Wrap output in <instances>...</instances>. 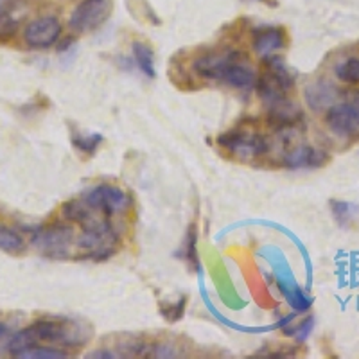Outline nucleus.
<instances>
[{"label":"nucleus","instance_id":"1","mask_svg":"<svg viewBox=\"0 0 359 359\" xmlns=\"http://www.w3.org/2000/svg\"><path fill=\"white\" fill-rule=\"evenodd\" d=\"M194 70L201 78L221 81L232 88L246 90L257 83L248 57L239 50L203 54L194 62Z\"/></svg>","mask_w":359,"mask_h":359},{"label":"nucleus","instance_id":"2","mask_svg":"<svg viewBox=\"0 0 359 359\" xmlns=\"http://www.w3.org/2000/svg\"><path fill=\"white\" fill-rule=\"evenodd\" d=\"M85 341L86 334H83L78 323L67 320H38L33 325L13 336L9 341V352L17 355L40 343H60L74 347V345H83Z\"/></svg>","mask_w":359,"mask_h":359},{"label":"nucleus","instance_id":"3","mask_svg":"<svg viewBox=\"0 0 359 359\" xmlns=\"http://www.w3.org/2000/svg\"><path fill=\"white\" fill-rule=\"evenodd\" d=\"M264 70L257 79V90L262 99L268 102L286 99L290 90H293L294 76L280 57H264Z\"/></svg>","mask_w":359,"mask_h":359},{"label":"nucleus","instance_id":"4","mask_svg":"<svg viewBox=\"0 0 359 359\" xmlns=\"http://www.w3.org/2000/svg\"><path fill=\"white\" fill-rule=\"evenodd\" d=\"M217 144L224 151L232 153L233 156L241 160H253L266 155L269 149L268 139L257 133L252 128H236L229 133L221 135Z\"/></svg>","mask_w":359,"mask_h":359},{"label":"nucleus","instance_id":"5","mask_svg":"<svg viewBox=\"0 0 359 359\" xmlns=\"http://www.w3.org/2000/svg\"><path fill=\"white\" fill-rule=\"evenodd\" d=\"M34 248L50 259L69 257L74 241V230L69 224H50L34 230L31 237Z\"/></svg>","mask_w":359,"mask_h":359},{"label":"nucleus","instance_id":"6","mask_svg":"<svg viewBox=\"0 0 359 359\" xmlns=\"http://www.w3.org/2000/svg\"><path fill=\"white\" fill-rule=\"evenodd\" d=\"M327 126L339 137L359 133V90H352L341 102L332 104L327 111Z\"/></svg>","mask_w":359,"mask_h":359},{"label":"nucleus","instance_id":"7","mask_svg":"<svg viewBox=\"0 0 359 359\" xmlns=\"http://www.w3.org/2000/svg\"><path fill=\"white\" fill-rule=\"evenodd\" d=\"M81 198L94 210H97L102 216H107L108 219L115 214L124 212L130 207V196L126 192L110 184L95 185L90 191H86Z\"/></svg>","mask_w":359,"mask_h":359},{"label":"nucleus","instance_id":"8","mask_svg":"<svg viewBox=\"0 0 359 359\" xmlns=\"http://www.w3.org/2000/svg\"><path fill=\"white\" fill-rule=\"evenodd\" d=\"M111 15V0H83L70 15L69 25L76 33H92Z\"/></svg>","mask_w":359,"mask_h":359},{"label":"nucleus","instance_id":"9","mask_svg":"<svg viewBox=\"0 0 359 359\" xmlns=\"http://www.w3.org/2000/svg\"><path fill=\"white\" fill-rule=\"evenodd\" d=\"M62 34V24L56 17H41L25 27V43L33 49H49Z\"/></svg>","mask_w":359,"mask_h":359},{"label":"nucleus","instance_id":"10","mask_svg":"<svg viewBox=\"0 0 359 359\" xmlns=\"http://www.w3.org/2000/svg\"><path fill=\"white\" fill-rule=\"evenodd\" d=\"M269 115L268 123L275 128L277 131L284 133V131H291L302 124L304 115L302 110L291 102L290 99H280V101L269 102Z\"/></svg>","mask_w":359,"mask_h":359},{"label":"nucleus","instance_id":"11","mask_svg":"<svg viewBox=\"0 0 359 359\" xmlns=\"http://www.w3.org/2000/svg\"><path fill=\"white\" fill-rule=\"evenodd\" d=\"M329 162V155L311 146H294L284 155V163L290 169H314Z\"/></svg>","mask_w":359,"mask_h":359},{"label":"nucleus","instance_id":"12","mask_svg":"<svg viewBox=\"0 0 359 359\" xmlns=\"http://www.w3.org/2000/svg\"><path fill=\"white\" fill-rule=\"evenodd\" d=\"M284 47H286V34L280 27H259L253 33V50L259 56H273Z\"/></svg>","mask_w":359,"mask_h":359},{"label":"nucleus","instance_id":"13","mask_svg":"<svg viewBox=\"0 0 359 359\" xmlns=\"http://www.w3.org/2000/svg\"><path fill=\"white\" fill-rule=\"evenodd\" d=\"M24 17L25 4L22 0H0V40L15 36Z\"/></svg>","mask_w":359,"mask_h":359},{"label":"nucleus","instance_id":"14","mask_svg":"<svg viewBox=\"0 0 359 359\" xmlns=\"http://www.w3.org/2000/svg\"><path fill=\"white\" fill-rule=\"evenodd\" d=\"M306 99L313 110H329L332 104H336L338 99V88L327 81H318L314 85L307 86Z\"/></svg>","mask_w":359,"mask_h":359},{"label":"nucleus","instance_id":"15","mask_svg":"<svg viewBox=\"0 0 359 359\" xmlns=\"http://www.w3.org/2000/svg\"><path fill=\"white\" fill-rule=\"evenodd\" d=\"M131 53H133L135 62L139 65V69L146 74L147 78H155V54H153L151 47L142 41H135L131 45Z\"/></svg>","mask_w":359,"mask_h":359},{"label":"nucleus","instance_id":"16","mask_svg":"<svg viewBox=\"0 0 359 359\" xmlns=\"http://www.w3.org/2000/svg\"><path fill=\"white\" fill-rule=\"evenodd\" d=\"M25 248H27V245H25L24 237L20 233L0 224V250L2 252L9 253V255H20L25 252Z\"/></svg>","mask_w":359,"mask_h":359},{"label":"nucleus","instance_id":"17","mask_svg":"<svg viewBox=\"0 0 359 359\" xmlns=\"http://www.w3.org/2000/svg\"><path fill=\"white\" fill-rule=\"evenodd\" d=\"M331 214L339 226H348V224H352L355 219H358L359 207L354 203H348V201L332 200Z\"/></svg>","mask_w":359,"mask_h":359},{"label":"nucleus","instance_id":"18","mask_svg":"<svg viewBox=\"0 0 359 359\" xmlns=\"http://www.w3.org/2000/svg\"><path fill=\"white\" fill-rule=\"evenodd\" d=\"M336 78L343 83L358 85L359 83V60L358 57H348L345 62L338 63L334 69Z\"/></svg>","mask_w":359,"mask_h":359},{"label":"nucleus","instance_id":"19","mask_svg":"<svg viewBox=\"0 0 359 359\" xmlns=\"http://www.w3.org/2000/svg\"><path fill=\"white\" fill-rule=\"evenodd\" d=\"M72 144L78 151L85 153V155H94L102 144V135H81L72 133Z\"/></svg>","mask_w":359,"mask_h":359},{"label":"nucleus","instance_id":"20","mask_svg":"<svg viewBox=\"0 0 359 359\" xmlns=\"http://www.w3.org/2000/svg\"><path fill=\"white\" fill-rule=\"evenodd\" d=\"M15 358H22V359H63V358H67V354L63 351H60V348L34 345V347H31V348H27V351L17 354Z\"/></svg>","mask_w":359,"mask_h":359},{"label":"nucleus","instance_id":"21","mask_svg":"<svg viewBox=\"0 0 359 359\" xmlns=\"http://www.w3.org/2000/svg\"><path fill=\"white\" fill-rule=\"evenodd\" d=\"M184 257L192 269H196V271L200 269V261H198V250H196V226H194V224L189 229L187 239H185Z\"/></svg>","mask_w":359,"mask_h":359},{"label":"nucleus","instance_id":"22","mask_svg":"<svg viewBox=\"0 0 359 359\" xmlns=\"http://www.w3.org/2000/svg\"><path fill=\"white\" fill-rule=\"evenodd\" d=\"M185 306H187V300H185V298H180L176 304L160 307V313H162L163 316H165V320H169V322H176V320H180L184 316Z\"/></svg>","mask_w":359,"mask_h":359},{"label":"nucleus","instance_id":"23","mask_svg":"<svg viewBox=\"0 0 359 359\" xmlns=\"http://www.w3.org/2000/svg\"><path fill=\"white\" fill-rule=\"evenodd\" d=\"M259 2H266V4H275L273 0H259Z\"/></svg>","mask_w":359,"mask_h":359}]
</instances>
